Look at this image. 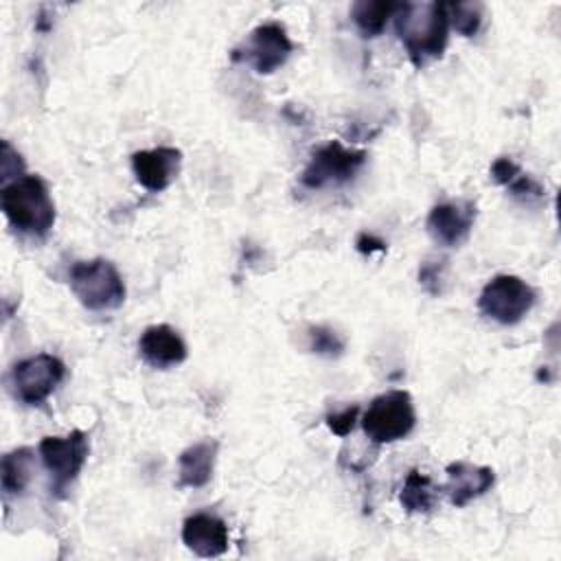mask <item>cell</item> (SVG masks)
<instances>
[{"label": "cell", "mask_w": 561, "mask_h": 561, "mask_svg": "<svg viewBox=\"0 0 561 561\" xmlns=\"http://www.w3.org/2000/svg\"><path fill=\"white\" fill-rule=\"evenodd\" d=\"M392 18L397 35L416 68L443 55L449 37L445 2H399Z\"/></svg>", "instance_id": "cell-1"}, {"label": "cell", "mask_w": 561, "mask_h": 561, "mask_svg": "<svg viewBox=\"0 0 561 561\" xmlns=\"http://www.w3.org/2000/svg\"><path fill=\"white\" fill-rule=\"evenodd\" d=\"M0 206L11 228L28 237H44L55 224V202L39 175L24 173L7 182L0 193Z\"/></svg>", "instance_id": "cell-2"}, {"label": "cell", "mask_w": 561, "mask_h": 561, "mask_svg": "<svg viewBox=\"0 0 561 561\" xmlns=\"http://www.w3.org/2000/svg\"><path fill=\"white\" fill-rule=\"evenodd\" d=\"M68 283L77 300L90 311H112L125 302L123 276L107 259L77 261L68 272Z\"/></svg>", "instance_id": "cell-3"}, {"label": "cell", "mask_w": 561, "mask_h": 561, "mask_svg": "<svg viewBox=\"0 0 561 561\" xmlns=\"http://www.w3.org/2000/svg\"><path fill=\"white\" fill-rule=\"evenodd\" d=\"M362 430L373 443H394L405 438L416 425V412L410 392L390 390L370 401L364 410Z\"/></svg>", "instance_id": "cell-4"}, {"label": "cell", "mask_w": 561, "mask_h": 561, "mask_svg": "<svg viewBox=\"0 0 561 561\" xmlns=\"http://www.w3.org/2000/svg\"><path fill=\"white\" fill-rule=\"evenodd\" d=\"M37 451L50 476V493L61 497L85 465L90 451L88 434L72 430L66 436H44Z\"/></svg>", "instance_id": "cell-5"}, {"label": "cell", "mask_w": 561, "mask_h": 561, "mask_svg": "<svg viewBox=\"0 0 561 561\" xmlns=\"http://www.w3.org/2000/svg\"><path fill=\"white\" fill-rule=\"evenodd\" d=\"M535 300L537 291L524 278L497 274L482 287L478 307L486 318L511 327L524 320V316L535 307Z\"/></svg>", "instance_id": "cell-6"}, {"label": "cell", "mask_w": 561, "mask_h": 561, "mask_svg": "<svg viewBox=\"0 0 561 561\" xmlns=\"http://www.w3.org/2000/svg\"><path fill=\"white\" fill-rule=\"evenodd\" d=\"M66 366L50 353H37L20 359L9 373L11 394L24 405H39L61 383Z\"/></svg>", "instance_id": "cell-7"}, {"label": "cell", "mask_w": 561, "mask_h": 561, "mask_svg": "<svg viewBox=\"0 0 561 561\" xmlns=\"http://www.w3.org/2000/svg\"><path fill=\"white\" fill-rule=\"evenodd\" d=\"M294 42L289 39L280 22H265L250 31L243 44H239L230 57L232 61H243L259 75H272L280 68L294 53Z\"/></svg>", "instance_id": "cell-8"}, {"label": "cell", "mask_w": 561, "mask_h": 561, "mask_svg": "<svg viewBox=\"0 0 561 561\" xmlns=\"http://www.w3.org/2000/svg\"><path fill=\"white\" fill-rule=\"evenodd\" d=\"M366 151L344 147L340 140H331L313 149L307 167L300 173V182L307 188H324L329 184H344L364 167Z\"/></svg>", "instance_id": "cell-9"}, {"label": "cell", "mask_w": 561, "mask_h": 561, "mask_svg": "<svg viewBox=\"0 0 561 561\" xmlns=\"http://www.w3.org/2000/svg\"><path fill=\"white\" fill-rule=\"evenodd\" d=\"M476 221V204L469 199H451L436 204L427 215V232L440 245L456 248L467 241Z\"/></svg>", "instance_id": "cell-10"}, {"label": "cell", "mask_w": 561, "mask_h": 561, "mask_svg": "<svg viewBox=\"0 0 561 561\" xmlns=\"http://www.w3.org/2000/svg\"><path fill=\"white\" fill-rule=\"evenodd\" d=\"M182 151L175 147L142 149L131 156V169L138 184L151 193L164 191L180 173Z\"/></svg>", "instance_id": "cell-11"}, {"label": "cell", "mask_w": 561, "mask_h": 561, "mask_svg": "<svg viewBox=\"0 0 561 561\" xmlns=\"http://www.w3.org/2000/svg\"><path fill=\"white\" fill-rule=\"evenodd\" d=\"M140 357L153 368H171L186 359L188 351L182 335L169 324H151L138 340Z\"/></svg>", "instance_id": "cell-12"}, {"label": "cell", "mask_w": 561, "mask_h": 561, "mask_svg": "<svg viewBox=\"0 0 561 561\" xmlns=\"http://www.w3.org/2000/svg\"><path fill=\"white\" fill-rule=\"evenodd\" d=\"M182 541L197 557H219L228 550V526L213 513H195L182 524Z\"/></svg>", "instance_id": "cell-13"}, {"label": "cell", "mask_w": 561, "mask_h": 561, "mask_svg": "<svg viewBox=\"0 0 561 561\" xmlns=\"http://www.w3.org/2000/svg\"><path fill=\"white\" fill-rule=\"evenodd\" d=\"M495 482V473L491 467L471 465L465 460H456L447 465V484L445 491L454 506H465L471 500L484 495Z\"/></svg>", "instance_id": "cell-14"}, {"label": "cell", "mask_w": 561, "mask_h": 561, "mask_svg": "<svg viewBox=\"0 0 561 561\" xmlns=\"http://www.w3.org/2000/svg\"><path fill=\"white\" fill-rule=\"evenodd\" d=\"M217 449H219V443L213 438H206V440H199V443H193L191 447H186L178 458L180 484L191 486V489H199V486L208 484V480L213 478Z\"/></svg>", "instance_id": "cell-15"}, {"label": "cell", "mask_w": 561, "mask_h": 561, "mask_svg": "<svg viewBox=\"0 0 561 561\" xmlns=\"http://www.w3.org/2000/svg\"><path fill=\"white\" fill-rule=\"evenodd\" d=\"M491 175L497 184L506 186L511 191L513 197H519L524 202H530V199H541L543 197V188L539 182H535L530 175H526L519 164L508 158V156H502L497 158L493 164H491Z\"/></svg>", "instance_id": "cell-16"}, {"label": "cell", "mask_w": 561, "mask_h": 561, "mask_svg": "<svg viewBox=\"0 0 561 561\" xmlns=\"http://www.w3.org/2000/svg\"><path fill=\"white\" fill-rule=\"evenodd\" d=\"M35 451L31 447H18L2 456V491L4 495H20L33 476Z\"/></svg>", "instance_id": "cell-17"}, {"label": "cell", "mask_w": 561, "mask_h": 561, "mask_svg": "<svg viewBox=\"0 0 561 561\" xmlns=\"http://www.w3.org/2000/svg\"><path fill=\"white\" fill-rule=\"evenodd\" d=\"M397 7L399 2L390 0H359L351 7V18L364 37H377L394 15Z\"/></svg>", "instance_id": "cell-18"}, {"label": "cell", "mask_w": 561, "mask_h": 561, "mask_svg": "<svg viewBox=\"0 0 561 561\" xmlns=\"http://www.w3.org/2000/svg\"><path fill=\"white\" fill-rule=\"evenodd\" d=\"M399 500L408 513H427L438 502V489L434 486L430 476L412 469L403 480Z\"/></svg>", "instance_id": "cell-19"}, {"label": "cell", "mask_w": 561, "mask_h": 561, "mask_svg": "<svg viewBox=\"0 0 561 561\" xmlns=\"http://www.w3.org/2000/svg\"><path fill=\"white\" fill-rule=\"evenodd\" d=\"M449 24L465 37L478 33L482 24V2H445Z\"/></svg>", "instance_id": "cell-20"}, {"label": "cell", "mask_w": 561, "mask_h": 561, "mask_svg": "<svg viewBox=\"0 0 561 561\" xmlns=\"http://www.w3.org/2000/svg\"><path fill=\"white\" fill-rule=\"evenodd\" d=\"M307 337H309V351L316 353V355L340 357L342 351H344L342 337L333 329H329V327H322V324L309 327L307 329Z\"/></svg>", "instance_id": "cell-21"}, {"label": "cell", "mask_w": 561, "mask_h": 561, "mask_svg": "<svg viewBox=\"0 0 561 561\" xmlns=\"http://www.w3.org/2000/svg\"><path fill=\"white\" fill-rule=\"evenodd\" d=\"M359 419V405H348L340 412H333L327 416V427L337 436H348Z\"/></svg>", "instance_id": "cell-22"}, {"label": "cell", "mask_w": 561, "mask_h": 561, "mask_svg": "<svg viewBox=\"0 0 561 561\" xmlns=\"http://www.w3.org/2000/svg\"><path fill=\"white\" fill-rule=\"evenodd\" d=\"M443 270H445V263L443 261H425L421 267H419V283L432 294V296H438L443 291L440 283H443Z\"/></svg>", "instance_id": "cell-23"}, {"label": "cell", "mask_w": 561, "mask_h": 561, "mask_svg": "<svg viewBox=\"0 0 561 561\" xmlns=\"http://www.w3.org/2000/svg\"><path fill=\"white\" fill-rule=\"evenodd\" d=\"M355 248H357V252H362V254H370V252H375V250L383 252L388 245H386L383 239H379V237H375V234H370V232H359L357 239H355Z\"/></svg>", "instance_id": "cell-24"}]
</instances>
